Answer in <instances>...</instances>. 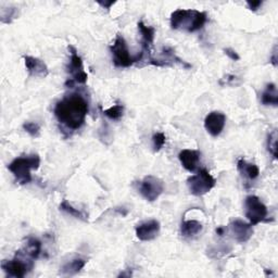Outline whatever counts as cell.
Here are the masks:
<instances>
[{
	"label": "cell",
	"instance_id": "obj_1",
	"mask_svg": "<svg viewBox=\"0 0 278 278\" xmlns=\"http://www.w3.org/2000/svg\"><path fill=\"white\" fill-rule=\"evenodd\" d=\"M88 111V102L80 94L67 95L57 102L53 109L59 123L71 130H77L84 125Z\"/></svg>",
	"mask_w": 278,
	"mask_h": 278
},
{
	"label": "cell",
	"instance_id": "obj_2",
	"mask_svg": "<svg viewBox=\"0 0 278 278\" xmlns=\"http://www.w3.org/2000/svg\"><path fill=\"white\" fill-rule=\"evenodd\" d=\"M207 21V13L198 10L178 9L171 14V27L187 33L200 31Z\"/></svg>",
	"mask_w": 278,
	"mask_h": 278
},
{
	"label": "cell",
	"instance_id": "obj_3",
	"mask_svg": "<svg viewBox=\"0 0 278 278\" xmlns=\"http://www.w3.org/2000/svg\"><path fill=\"white\" fill-rule=\"evenodd\" d=\"M40 165V158L38 154H30L23 155L14 159L9 165V170L13 174L15 181L20 185H26L32 182V170H38Z\"/></svg>",
	"mask_w": 278,
	"mask_h": 278
},
{
	"label": "cell",
	"instance_id": "obj_4",
	"mask_svg": "<svg viewBox=\"0 0 278 278\" xmlns=\"http://www.w3.org/2000/svg\"><path fill=\"white\" fill-rule=\"evenodd\" d=\"M30 256L22 250L16 251L12 260H4L2 262V269L11 277L22 278L34 267V262Z\"/></svg>",
	"mask_w": 278,
	"mask_h": 278
},
{
	"label": "cell",
	"instance_id": "obj_5",
	"mask_svg": "<svg viewBox=\"0 0 278 278\" xmlns=\"http://www.w3.org/2000/svg\"><path fill=\"white\" fill-rule=\"evenodd\" d=\"M216 184L215 178L212 176L206 169H201L197 174L190 176L187 179V186L191 194L200 197L208 193Z\"/></svg>",
	"mask_w": 278,
	"mask_h": 278
},
{
	"label": "cell",
	"instance_id": "obj_6",
	"mask_svg": "<svg viewBox=\"0 0 278 278\" xmlns=\"http://www.w3.org/2000/svg\"><path fill=\"white\" fill-rule=\"evenodd\" d=\"M110 50L113 57V64L117 68H129L137 62L136 57L133 58L129 54V50L124 37L121 34H118L114 39L113 45L110 47Z\"/></svg>",
	"mask_w": 278,
	"mask_h": 278
},
{
	"label": "cell",
	"instance_id": "obj_7",
	"mask_svg": "<svg viewBox=\"0 0 278 278\" xmlns=\"http://www.w3.org/2000/svg\"><path fill=\"white\" fill-rule=\"evenodd\" d=\"M244 207H246V217L252 226L267 222V208L257 196H248L244 200Z\"/></svg>",
	"mask_w": 278,
	"mask_h": 278
},
{
	"label": "cell",
	"instance_id": "obj_8",
	"mask_svg": "<svg viewBox=\"0 0 278 278\" xmlns=\"http://www.w3.org/2000/svg\"><path fill=\"white\" fill-rule=\"evenodd\" d=\"M139 191H141L142 196L146 200L153 202L164 191V184H163L160 178L148 175L141 182Z\"/></svg>",
	"mask_w": 278,
	"mask_h": 278
},
{
	"label": "cell",
	"instance_id": "obj_9",
	"mask_svg": "<svg viewBox=\"0 0 278 278\" xmlns=\"http://www.w3.org/2000/svg\"><path fill=\"white\" fill-rule=\"evenodd\" d=\"M69 50L71 52L70 62L68 67V73H70L74 84L85 85L87 83V73L84 71L83 60L77 53L76 49L73 46H69Z\"/></svg>",
	"mask_w": 278,
	"mask_h": 278
},
{
	"label": "cell",
	"instance_id": "obj_10",
	"mask_svg": "<svg viewBox=\"0 0 278 278\" xmlns=\"http://www.w3.org/2000/svg\"><path fill=\"white\" fill-rule=\"evenodd\" d=\"M226 123V116L219 111L209 113L204 120V128L212 137H217L222 134Z\"/></svg>",
	"mask_w": 278,
	"mask_h": 278
},
{
	"label": "cell",
	"instance_id": "obj_11",
	"mask_svg": "<svg viewBox=\"0 0 278 278\" xmlns=\"http://www.w3.org/2000/svg\"><path fill=\"white\" fill-rule=\"evenodd\" d=\"M161 230L160 223L157 219H150L139 224L136 227V236L142 241H151L158 237Z\"/></svg>",
	"mask_w": 278,
	"mask_h": 278
},
{
	"label": "cell",
	"instance_id": "obj_12",
	"mask_svg": "<svg viewBox=\"0 0 278 278\" xmlns=\"http://www.w3.org/2000/svg\"><path fill=\"white\" fill-rule=\"evenodd\" d=\"M230 230L237 242H247L253 235V228L250 223L243 222L241 219H235L230 224Z\"/></svg>",
	"mask_w": 278,
	"mask_h": 278
},
{
	"label": "cell",
	"instance_id": "obj_13",
	"mask_svg": "<svg viewBox=\"0 0 278 278\" xmlns=\"http://www.w3.org/2000/svg\"><path fill=\"white\" fill-rule=\"evenodd\" d=\"M23 59L24 62H25V67L30 73V75L40 78H45L48 76L49 70L47 64L43 60L31 55H24Z\"/></svg>",
	"mask_w": 278,
	"mask_h": 278
},
{
	"label": "cell",
	"instance_id": "obj_14",
	"mask_svg": "<svg viewBox=\"0 0 278 278\" xmlns=\"http://www.w3.org/2000/svg\"><path fill=\"white\" fill-rule=\"evenodd\" d=\"M178 159L185 170L188 172H196L200 164V152L197 150L185 149L179 152Z\"/></svg>",
	"mask_w": 278,
	"mask_h": 278
},
{
	"label": "cell",
	"instance_id": "obj_15",
	"mask_svg": "<svg viewBox=\"0 0 278 278\" xmlns=\"http://www.w3.org/2000/svg\"><path fill=\"white\" fill-rule=\"evenodd\" d=\"M138 30L141 32V34L143 36V54L147 53L148 55V60L151 58L150 54V48L153 44L154 40V34H155V30L151 26H147L146 24L141 21L138 23Z\"/></svg>",
	"mask_w": 278,
	"mask_h": 278
},
{
	"label": "cell",
	"instance_id": "obj_16",
	"mask_svg": "<svg viewBox=\"0 0 278 278\" xmlns=\"http://www.w3.org/2000/svg\"><path fill=\"white\" fill-rule=\"evenodd\" d=\"M237 169H238L239 173L242 176L249 179H256L260 175L259 168L256 164H253V163H248L242 158L237 161Z\"/></svg>",
	"mask_w": 278,
	"mask_h": 278
},
{
	"label": "cell",
	"instance_id": "obj_17",
	"mask_svg": "<svg viewBox=\"0 0 278 278\" xmlns=\"http://www.w3.org/2000/svg\"><path fill=\"white\" fill-rule=\"evenodd\" d=\"M86 262L87 261L84 260V259H80V258H77V259H74L70 261V262L65 263L61 269H60V274L63 275V276H73V275H76L77 273H79L81 269H83L86 265Z\"/></svg>",
	"mask_w": 278,
	"mask_h": 278
},
{
	"label": "cell",
	"instance_id": "obj_18",
	"mask_svg": "<svg viewBox=\"0 0 278 278\" xmlns=\"http://www.w3.org/2000/svg\"><path fill=\"white\" fill-rule=\"evenodd\" d=\"M202 230V224L196 219L184 220L181 225V234L183 237H186V238H190V237L200 234Z\"/></svg>",
	"mask_w": 278,
	"mask_h": 278
},
{
	"label": "cell",
	"instance_id": "obj_19",
	"mask_svg": "<svg viewBox=\"0 0 278 278\" xmlns=\"http://www.w3.org/2000/svg\"><path fill=\"white\" fill-rule=\"evenodd\" d=\"M261 102L264 105H273V107H277L278 105V93L277 87L275 84L271 83L267 84L265 91L261 97Z\"/></svg>",
	"mask_w": 278,
	"mask_h": 278
},
{
	"label": "cell",
	"instance_id": "obj_20",
	"mask_svg": "<svg viewBox=\"0 0 278 278\" xmlns=\"http://www.w3.org/2000/svg\"><path fill=\"white\" fill-rule=\"evenodd\" d=\"M23 251L32 259L35 260L40 256V252H42V242L37 238H34V237H29L25 247L23 248Z\"/></svg>",
	"mask_w": 278,
	"mask_h": 278
},
{
	"label": "cell",
	"instance_id": "obj_21",
	"mask_svg": "<svg viewBox=\"0 0 278 278\" xmlns=\"http://www.w3.org/2000/svg\"><path fill=\"white\" fill-rule=\"evenodd\" d=\"M60 210L65 212V213H68L70 215H72L73 217H75L77 219H80L83 220V222H87L88 220V217L87 215L84 213L83 211H80L78 209H75L74 207H72L71 204L69 203L68 200H63L60 204Z\"/></svg>",
	"mask_w": 278,
	"mask_h": 278
},
{
	"label": "cell",
	"instance_id": "obj_22",
	"mask_svg": "<svg viewBox=\"0 0 278 278\" xmlns=\"http://www.w3.org/2000/svg\"><path fill=\"white\" fill-rule=\"evenodd\" d=\"M103 114L107 118H109L110 120H113V121H119L121 120L122 118H123V114H124V107L123 104H116L113 105V107L104 110L103 111Z\"/></svg>",
	"mask_w": 278,
	"mask_h": 278
},
{
	"label": "cell",
	"instance_id": "obj_23",
	"mask_svg": "<svg viewBox=\"0 0 278 278\" xmlns=\"http://www.w3.org/2000/svg\"><path fill=\"white\" fill-rule=\"evenodd\" d=\"M267 150L274 159H277V130L274 129L267 136Z\"/></svg>",
	"mask_w": 278,
	"mask_h": 278
},
{
	"label": "cell",
	"instance_id": "obj_24",
	"mask_svg": "<svg viewBox=\"0 0 278 278\" xmlns=\"http://www.w3.org/2000/svg\"><path fill=\"white\" fill-rule=\"evenodd\" d=\"M165 141H166V137L165 135L159 132V133H155L152 137V142H153V151L154 152H159L163 147H164L165 145Z\"/></svg>",
	"mask_w": 278,
	"mask_h": 278
},
{
	"label": "cell",
	"instance_id": "obj_25",
	"mask_svg": "<svg viewBox=\"0 0 278 278\" xmlns=\"http://www.w3.org/2000/svg\"><path fill=\"white\" fill-rule=\"evenodd\" d=\"M16 16L18 11L15 8H8V9H2V22L6 24H10Z\"/></svg>",
	"mask_w": 278,
	"mask_h": 278
},
{
	"label": "cell",
	"instance_id": "obj_26",
	"mask_svg": "<svg viewBox=\"0 0 278 278\" xmlns=\"http://www.w3.org/2000/svg\"><path fill=\"white\" fill-rule=\"evenodd\" d=\"M23 129L29 133L32 137H38L40 133V126L35 122H25L23 124Z\"/></svg>",
	"mask_w": 278,
	"mask_h": 278
},
{
	"label": "cell",
	"instance_id": "obj_27",
	"mask_svg": "<svg viewBox=\"0 0 278 278\" xmlns=\"http://www.w3.org/2000/svg\"><path fill=\"white\" fill-rule=\"evenodd\" d=\"M241 83V80L235 76V75H231L227 74L226 76H224L222 79L219 80V85L222 86H226V85H231V86H237Z\"/></svg>",
	"mask_w": 278,
	"mask_h": 278
},
{
	"label": "cell",
	"instance_id": "obj_28",
	"mask_svg": "<svg viewBox=\"0 0 278 278\" xmlns=\"http://www.w3.org/2000/svg\"><path fill=\"white\" fill-rule=\"evenodd\" d=\"M224 52H225V54L228 57V58H230V59L233 60V61H238V60L240 59L239 54L237 53V52L234 50V49H232V48H225V49H224Z\"/></svg>",
	"mask_w": 278,
	"mask_h": 278
},
{
	"label": "cell",
	"instance_id": "obj_29",
	"mask_svg": "<svg viewBox=\"0 0 278 278\" xmlns=\"http://www.w3.org/2000/svg\"><path fill=\"white\" fill-rule=\"evenodd\" d=\"M262 5L263 2H260V0H258V2H247V6L251 11H258L262 7Z\"/></svg>",
	"mask_w": 278,
	"mask_h": 278
},
{
	"label": "cell",
	"instance_id": "obj_30",
	"mask_svg": "<svg viewBox=\"0 0 278 278\" xmlns=\"http://www.w3.org/2000/svg\"><path fill=\"white\" fill-rule=\"evenodd\" d=\"M277 46L274 47V50H273V53H272V57H271V63L274 65V67H277Z\"/></svg>",
	"mask_w": 278,
	"mask_h": 278
},
{
	"label": "cell",
	"instance_id": "obj_31",
	"mask_svg": "<svg viewBox=\"0 0 278 278\" xmlns=\"http://www.w3.org/2000/svg\"><path fill=\"white\" fill-rule=\"evenodd\" d=\"M98 4H99L102 8H104V9H107V10H109L110 9V8H111V6H113L114 4H116V2H109V3H107V2H98Z\"/></svg>",
	"mask_w": 278,
	"mask_h": 278
},
{
	"label": "cell",
	"instance_id": "obj_32",
	"mask_svg": "<svg viewBox=\"0 0 278 278\" xmlns=\"http://www.w3.org/2000/svg\"><path fill=\"white\" fill-rule=\"evenodd\" d=\"M216 234H217L218 236H224V235H225V227H223V226L217 227V228H216Z\"/></svg>",
	"mask_w": 278,
	"mask_h": 278
}]
</instances>
